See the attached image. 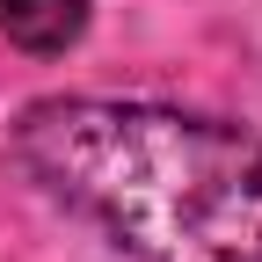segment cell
Masks as SVG:
<instances>
[{
    "label": "cell",
    "instance_id": "obj_1",
    "mask_svg": "<svg viewBox=\"0 0 262 262\" xmlns=\"http://www.w3.org/2000/svg\"><path fill=\"white\" fill-rule=\"evenodd\" d=\"M15 153L139 262H262V131L160 102H37Z\"/></svg>",
    "mask_w": 262,
    "mask_h": 262
},
{
    "label": "cell",
    "instance_id": "obj_2",
    "mask_svg": "<svg viewBox=\"0 0 262 262\" xmlns=\"http://www.w3.org/2000/svg\"><path fill=\"white\" fill-rule=\"evenodd\" d=\"M88 29V0H0V37L22 51H66Z\"/></svg>",
    "mask_w": 262,
    "mask_h": 262
}]
</instances>
